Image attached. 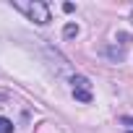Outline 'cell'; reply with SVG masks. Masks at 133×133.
Instances as JSON below:
<instances>
[{
  "instance_id": "obj_3",
  "label": "cell",
  "mask_w": 133,
  "mask_h": 133,
  "mask_svg": "<svg viewBox=\"0 0 133 133\" xmlns=\"http://www.w3.org/2000/svg\"><path fill=\"white\" fill-rule=\"evenodd\" d=\"M0 133H13V123L8 117H0Z\"/></svg>"
},
{
  "instance_id": "obj_2",
  "label": "cell",
  "mask_w": 133,
  "mask_h": 133,
  "mask_svg": "<svg viewBox=\"0 0 133 133\" xmlns=\"http://www.w3.org/2000/svg\"><path fill=\"white\" fill-rule=\"evenodd\" d=\"M73 86V97L78 99V102H91V84H89V78H84V76H73V81H71Z\"/></svg>"
},
{
  "instance_id": "obj_5",
  "label": "cell",
  "mask_w": 133,
  "mask_h": 133,
  "mask_svg": "<svg viewBox=\"0 0 133 133\" xmlns=\"http://www.w3.org/2000/svg\"><path fill=\"white\" fill-rule=\"evenodd\" d=\"M120 123H123V125H128V128H130V133H133V117H120Z\"/></svg>"
},
{
  "instance_id": "obj_4",
  "label": "cell",
  "mask_w": 133,
  "mask_h": 133,
  "mask_svg": "<svg viewBox=\"0 0 133 133\" xmlns=\"http://www.w3.org/2000/svg\"><path fill=\"white\" fill-rule=\"evenodd\" d=\"M76 34H78V26H76V24H68V26H65V37H68V39L76 37Z\"/></svg>"
},
{
  "instance_id": "obj_1",
  "label": "cell",
  "mask_w": 133,
  "mask_h": 133,
  "mask_svg": "<svg viewBox=\"0 0 133 133\" xmlns=\"http://www.w3.org/2000/svg\"><path fill=\"white\" fill-rule=\"evenodd\" d=\"M13 8H18L29 21H34L39 26L50 24V5L42 3V0H13Z\"/></svg>"
},
{
  "instance_id": "obj_6",
  "label": "cell",
  "mask_w": 133,
  "mask_h": 133,
  "mask_svg": "<svg viewBox=\"0 0 133 133\" xmlns=\"http://www.w3.org/2000/svg\"><path fill=\"white\" fill-rule=\"evenodd\" d=\"M130 21H133V8H130Z\"/></svg>"
}]
</instances>
